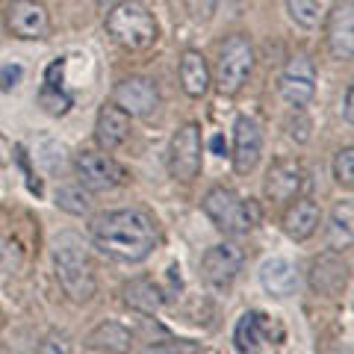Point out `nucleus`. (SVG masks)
Masks as SVG:
<instances>
[{
    "label": "nucleus",
    "instance_id": "f257e3e1",
    "mask_svg": "<svg viewBox=\"0 0 354 354\" xmlns=\"http://www.w3.org/2000/svg\"><path fill=\"white\" fill-rule=\"evenodd\" d=\"M92 239L109 257L142 263L157 248V227L142 209H109L92 221Z\"/></svg>",
    "mask_w": 354,
    "mask_h": 354
},
{
    "label": "nucleus",
    "instance_id": "f03ea898",
    "mask_svg": "<svg viewBox=\"0 0 354 354\" xmlns=\"http://www.w3.org/2000/svg\"><path fill=\"white\" fill-rule=\"evenodd\" d=\"M53 266H57V278L62 283V290L68 292L74 301H88L97 290L95 281V266L88 260V254L83 248L80 236L62 234L53 245Z\"/></svg>",
    "mask_w": 354,
    "mask_h": 354
},
{
    "label": "nucleus",
    "instance_id": "7ed1b4c3",
    "mask_svg": "<svg viewBox=\"0 0 354 354\" xmlns=\"http://www.w3.org/2000/svg\"><path fill=\"white\" fill-rule=\"evenodd\" d=\"M106 32L113 36L115 44L127 50H145L151 48L160 36L157 18L151 15V9L139 0H124V3H115L106 12Z\"/></svg>",
    "mask_w": 354,
    "mask_h": 354
},
{
    "label": "nucleus",
    "instance_id": "20e7f679",
    "mask_svg": "<svg viewBox=\"0 0 354 354\" xmlns=\"http://www.w3.org/2000/svg\"><path fill=\"white\" fill-rule=\"evenodd\" d=\"M204 213L213 218V225L225 234H248L257 225V209L254 204L242 201V198L227 189V186H213L204 195Z\"/></svg>",
    "mask_w": 354,
    "mask_h": 354
},
{
    "label": "nucleus",
    "instance_id": "39448f33",
    "mask_svg": "<svg viewBox=\"0 0 354 354\" xmlns=\"http://www.w3.org/2000/svg\"><path fill=\"white\" fill-rule=\"evenodd\" d=\"M254 68V48L245 36H227L218 50L216 62V86L221 95H236L245 86Z\"/></svg>",
    "mask_w": 354,
    "mask_h": 354
},
{
    "label": "nucleus",
    "instance_id": "423d86ee",
    "mask_svg": "<svg viewBox=\"0 0 354 354\" xmlns=\"http://www.w3.org/2000/svg\"><path fill=\"white\" fill-rule=\"evenodd\" d=\"M169 171L177 180L189 183L201 171V127L189 121L171 136L169 148Z\"/></svg>",
    "mask_w": 354,
    "mask_h": 354
},
{
    "label": "nucleus",
    "instance_id": "0eeeda50",
    "mask_svg": "<svg viewBox=\"0 0 354 354\" xmlns=\"http://www.w3.org/2000/svg\"><path fill=\"white\" fill-rule=\"evenodd\" d=\"M74 169H77V177L86 189L92 192H106V189H115L127 180V171L109 157V153H101V151H80L74 160Z\"/></svg>",
    "mask_w": 354,
    "mask_h": 354
},
{
    "label": "nucleus",
    "instance_id": "6e6552de",
    "mask_svg": "<svg viewBox=\"0 0 354 354\" xmlns=\"http://www.w3.org/2000/svg\"><path fill=\"white\" fill-rule=\"evenodd\" d=\"M278 92L281 97L290 106L301 109L307 106L310 101H313V92H316V65L310 57H304V53H298V57H292L290 62H286V68L281 74V83H278Z\"/></svg>",
    "mask_w": 354,
    "mask_h": 354
},
{
    "label": "nucleus",
    "instance_id": "1a4fd4ad",
    "mask_svg": "<svg viewBox=\"0 0 354 354\" xmlns=\"http://www.w3.org/2000/svg\"><path fill=\"white\" fill-rule=\"evenodd\" d=\"M310 286H313L316 295H325V298H337L346 292L348 286V263L339 257V251H325L310 263Z\"/></svg>",
    "mask_w": 354,
    "mask_h": 354
},
{
    "label": "nucleus",
    "instance_id": "9d476101",
    "mask_svg": "<svg viewBox=\"0 0 354 354\" xmlns=\"http://www.w3.org/2000/svg\"><path fill=\"white\" fill-rule=\"evenodd\" d=\"M6 27L15 39H27V41L44 39L50 30L48 9L39 0H12L6 6Z\"/></svg>",
    "mask_w": 354,
    "mask_h": 354
},
{
    "label": "nucleus",
    "instance_id": "9b49d317",
    "mask_svg": "<svg viewBox=\"0 0 354 354\" xmlns=\"http://www.w3.org/2000/svg\"><path fill=\"white\" fill-rule=\"evenodd\" d=\"M113 101L115 106H121L130 118H142V115H151L153 109L160 106V92L148 77H127L121 80L113 92Z\"/></svg>",
    "mask_w": 354,
    "mask_h": 354
},
{
    "label": "nucleus",
    "instance_id": "f8f14e48",
    "mask_svg": "<svg viewBox=\"0 0 354 354\" xmlns=\"http://www.w3.org/2000/svg\"><path fill=\"white\" fill-rule=\"evenodd\" d=\"M242 269V251L230 242H221V245H213L204 257H201V274L209 286L216 290H227L230 283L236 281V274Z\"/></svg>",
    "mask_w": 354,
    "mask_h": 354
},
{
    "label": "nucleus",
    "instance_id": "ddd939ff",
    "mask_svg": "<svg viewBox=\"0 0 354 354\" xmlns=\"http://www.w3.org/2000/svg\"><path fill=\"white\" fill-rule=\"evenodd\" d=\"M325 41H328V50L334 59L348 62L354 57V9H351V3H339L328 12Z\"/></svg>",
    "mask_w": 354,
    "mask_h": 354
},
{
    "label": "nucleus",
    "instance_id": "4468645a",
    "mask_svg": "<svg viewBox=\"0 0 354 354\" xmlns=\"http://www.w3.org/2000/svg\"><path fill=\"white\" fill-rule=\"evenodd\" d=\"M263 153V127L251 115H239L234 124V169L239 174H248L257 165Z\"/></svg>",
    "mask_w": 354,
    "mask_h": 354
},
{
    "label": "nucleus",
    "instance_id": "2eb2a0df",
    "mask_svg": "<svg viewBox=\"0 0 354 354\" xmlns=\"http://www.w3.org/2000/svg\"><path fill=\"white\" fill-rule=\"evenodd\" d=\"M304 183V169L295 160H274L272 169L266 171V195L269 201H292Z\"/></svg>",
    "mask_w": 354,
    "mask_h": 354
},
{
    "label": "nucleus",
    "instance_id": "dca6fc26",
    "mask_svg": "<svg viewBox=\"0 0 354 354\" xmlns=\"http://www.w3.org/2000/svg\"><path fill=\"white\" fill-rule=\"evenodd\" d=\"M127 136H130V115L115 104L101 106V113H97V124H95L97 145L113 151V148L121 145V142H127Z\"/></svg>",
    "mask_w": 354,
    "mask_h": 354
},
{
    "label": "nucleus",
    "instance_id": "f3484780",
    "mask_svg": "<svg viewBox=\"0 0 354 354\" xmlns=\"http://www.w3.org/2000/svg\"><path fill=\"white\" fill-rule=\"evenodd\" d=\"M322 225V209H319L316 201H310V198H301V201H295L290 209H286L283 216V230L286 236L295 239V242H304L310 239Z\"/></svg>",
    "mask_w": 354,
    "mask_h": 354
},
{
    "label": "nucleus",
    "instance_id": "a211bd4d",
    "mask_svg": "<svg viewBox=\"0 0 354 354\" xmlns=\"http://www.w3.org/2000/svg\"><path fill=\"white\" fill-rule=\"evenodd\" d=\"M260 283H263V290L274 298H290L298 286V272L290 260L272 257L260 266Z\"/></svg>",
    "mask_w": 354,
    "mask_h": 354
},
{
    "label": "nucleus",
    "instance_id": "6ab92c4d",
    "mask_svg": "<svg viewBox=\"0 0 354 354\" xmlns=\"http://www.w3.org/2000/svg\"><path fill=\"white\" fill-rule=\"evenodd\" d=\"M213 77H209V65L201 50H183L180 57V86L189 97H204Z\"/></svg>",
    "mask_w": 354,
    "mask_h": 354
},
{
    "label": "nucleus",
    "instance_id": "aec40b11",
    "mask_svg": "<svg viewBox=\"0 0 354 354\" xmlns=\"http://www.w3.org/2000/svg\"><path fill=\"white\" fill-rule=\"evenodd\" d=\"M86 346L101 354H127L133 346V334L118 322H101L97 328L88 330Z\"/></svg>",
    "mask_w": 354,
    "mask_h": 354
},
{
    "label": "nucleus",
    "instance_id": "412c9836",
    "mask_svg": "<svg viewBox=\"0 0 354 354\" xmlns=\"http://www.w3.org/2000/svg\"><path fill=\"white\" fill-rule=\"evenodd\" d=\"M121 295H124V304L133 307L136 313H145V316H153L157 310L165 304V295L157 283H153L151 278H136L124 283V290H121Z\"/></svg>",
    "mask_w": 354,
    "mask_h": 354
},
{
    "label": "nucleus",
    "instance_id": "4be33fe9",
    "mask_svg": "<svg viewBox=\"0 0 354 354\" xmlns=\"http://www.w3.org/2000/svg\"><path fill=\"white\" fill-rule=\"evenodd\" d=\"M59 62H53L50 68H48V77H44V86H41V92H39V104L44 106V113H50V115H65L71 109V97L65 95V88L62 83L57 80V71H59Z\"/></svg>",
    "mask_w": 354,
    "mask_h": 354
},
{
    "label": "nucleus",
    "instance_id": "5701e85b",
    "mask_svg": "<svg viewBox=\"0 0 354 354\" xmlns=\"http://www.w3.org/2000/svg\"><path fill=\"white\" fill-rule=\"evenodd\" d=\"M351 245V204L342 201L334 207L328 225V248L330 251H346Z\"/></svg>",
    "mask_w": 354,
    "mask_h": 354
},
{
    "label": "nucleus",
    "instance_id": "b1692460",
    "mask_svg": "<svg viewBox=\"0 0 354 354\" xmlns=\"http://www.w3.org/2000/svg\"><path fill=\"white\" fill-rule=\"evenodd\" d=\"M234 342L242 351H254L263 342V316L260 313H245L236 322L234 330Z\"/></svg>",
    "mask_w": 354,
    "mask_h": 354
},
{
    "label": "nucleus",
    "instance_id": "393cba45",
    "mask_svg": "<svg viewBox=\"0 0 354 354\" xmlns=\"http://www.w3.org/2000/svg\"><path fill=\"white\" fill-rule=\"evenodd\" d=\"M57 207L65 209V213L71 216H88V209H92V198L83 186H62L57 192Z\"/></svg>",
    "mask_w": 354,
    "mask_h": 354
},
{
    "label": "nucleus",
    "instance_id": "a878e982",
    "mask_svg": "<svg viewBox=\"0 0 354 354\" xmlns=\"http://www.w3.org/2000/svg\"><path fill=\"white\" fill-rule=\"evenodd\" d=\"M24 263V248L12 236H0V274H12Z\"/></svg>",
    "mask_w": 354,
    "mask_h": 354
},
{
    "label": "nucleus",
    "instance_id": "bb28decb",
    "mask_svg": "<svg viewBox=\"0 0 354 354\" xmlns=\"http://www.w3.org/2000/svg\"><path fill=\"white\" fill-rule=\"evenodd\" d=\"M290 18L298 27H316L319 24V0H286Z\"/></svg>",
    "mask_w": 354,
    "mask_h": 354
},
{
    "label": "nucleus",
    "instance_id": "cd10ccee",
    "mask_svg": "<svg viewBox=\"0 0 354 354\" xmlns=\"http://www.w3.org/2000/svg\"><path fill=\"white\" fill-rule=\"evenodd\" d=\"M334 177L339 186L351 189L354 186V148H342L334 160Z\"/></svg>",
    "mask_w": 354,
    "mask_h": 354
},
{
    "label": "nucleus",
    "instance_id": "c85d7f7f",
    "mask_svg": "<svg viewBox=\"0 0 354 354\" xmlns=\"http://www.w3.org/2000/svg\"><path fill=\"white\" fill-rule=\"evenodd\" d=\"M36 354H74V346L65 334H48L36 348Z\"/></svg>",
    "mask_w": 354,
    "mask_h": 354
},
{
    "label": "nucleus",
    "instance_id": "c756f323",
    "mask_svg": "<svg viewBox=\"0 0 354 354\" xmlns=\"http://www.w3.org/2000/svg\"><path fill=\"white\" fill-rule=\"evenodd\" d=\"M21 80H24V68H21L18 62L3 65V68H0V92H12Z\"/></svg>",
    "mask_w": 354,
    "mask_h": 354
},
{
    "label": "nucleus",
    "instance_id": "7c9ffc66",
    "mask_svg": "<svg viewBox=\"0 0 354 354\" xmlns=\"http://www.w3.org/2000/svg\"><path fill=\"white\" fill-rule=\"evenodd\" d=\"M216 3L218 0H186V6H189V12L195 21H209L216 12Z\"/></svg>",
    "mask_w": 354,
    "mask_h": 354
},
{
    "label": "nucleus",
    "instance_id": "2f4dec72",
    "mask_svg": "<svg viewBox=\"0 0 354 354\" xmlns=\"http://www.w3.org/2000/svg\"><path fill=\"white\" fill-rule=\"evenodd\" d=\"M195 348H189V346H186V348H177V346H153V348H145V351H142V354H192Z\"/></svg>",
    "mask_w": 354,
    "mask_h": 354
},
{
    "label": "nucleus",
    "instance_id": "473e14b6",
    "mask_svg": "<svg viewBox=\"0 0 354 354\" xmlns=\"http://www.w3.org/2000/svg\"><path fill=\"white\" fill-rule=\"evenodd\" d=\"M351 104H354V88L346 86V97H342V115H346L348 124L354 121V109H351Z\"/></svg>",
    "mask_w": 354,
    "mask_h": 354
},
{
    "label": "nucleus",
    "instance_id": "72a5a7b5",
    "mask_svg": "<svg viewBox=\"0 0 354 354\" xmlns=\"http://www.w3.org/2000/svg\"><path fill=\"white\" fill-rule=\"evenodd\" d=\"M209 148H213V153H221V157L227 153V145H225V139H221V136H213V139H209Z\"/></svg>",
    "mask_w": 354,
    "mask_h": 354
},
{
    "label": "nucleus",
    "instance_id": "f704fd0d",
    "mask_svg": "<svg viewBox=\"0 0 354 354\" xmlns=\"http://www.w3.org/2000/svg\"><path fill=\"white\" fill-rule=\"evenodd\" d=\"M9 160V145H6V139L0 136V162H6Z\"/></svg>",
    "mask_w": 354,
    "mask_h": 354
},
{
    "label": "nucleus",
    "instance_id": "c9c22d12",
    "mask_svg": "<svg viewBox=\"0 0 354 354\" xmlns=\"http://www.w3.org/2000/svg\"><path fill=\"white\" fill-rule=\"evenodd\" d=\"M95 3H101V6H106V3H115V0H95Z\"/></svg>",
    "mask_w": 354,
    "mask_h": 354
},
{
    "label": "nucleus",
    "instance_id": "e433bc0d",
    "mask_svg": "<svg viewBox=\"0 0 354 354\" xmlns=\"http://www.w3.org/2000/svg\"><path fill=\"white\" fill-rule=\"evenodd\" d=\"M0 354H9V351H6V348H3V346H0Z\"/></svg>",
    "mask_w": 354,
    "mask_h": 354
}]
</instances>
